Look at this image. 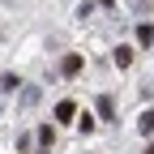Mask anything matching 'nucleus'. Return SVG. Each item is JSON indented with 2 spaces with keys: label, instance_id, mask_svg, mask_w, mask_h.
Segmentation results:
<instances>
[{
  "label": "nucleus",
  "instance_id": "7ed1b4c3",
  "mask_svg": "<svg viewBox=\"0 0 154 154\" xmlns=\"http://www.w3.org/2000/svg\"><path fill=\"white\" fill-rule=\"evenodd\" d=\"M137 128H141V133H154V107H150L141 120H137Z\"/></svg>",
  "mask_w": 154,
  "mask_h": 154
},
{
  "label": "nucleus",
  "instance_id": "f03ea898",
  "mask_svg": "<svg viewBox=\"0 0 154 154\" xmlns=\"http://www.w3.org/2000/svg\"><path fill=\"white\" fill-rule=\"evenodd\" d=\"M73 111H77V107H73L69 99H64V103H56V116H60V120H73Z\"/></svg>",
  "mask_w": 154,
  "mask_h": 154
},
{
  "label": "nucleus",
  "instance_id": "f257e3e1",
  "mask_svg": "<svg viewBox=\"0 0 154 154\" xmlns=\"http://www.w3.org/2000/svg\"><path fill=\"white\" fill-rule=\"evenodd\" d=\"M111 60L120 64V69H128V64H133V51H128V47H116V51H111Z\"/></svg>",
  "mask_w": 154,
  "mask_h": 154
},
{
  "label": "nucleus",
  "instance_id": "423d86ee",
  "mask_svg": "<svg viewBox=\"0 0 154 154\" xmlns=\"http://www.w3.org/2000/svg\"><path fill=\"white\" fill-rule=\"evenodd\" d=\"M103 5H111V0H103Z\"/></svg>",
  "mask_w": 154,
  "mask_h": 154
},
{
  "label": "nucleus",
  "instance_id": "0eeeda50",
  "mask_svg": "<svg viewBox=\"0 0 154 154\" xmlns=\"http://www.w3.org/2000/svg\"><path fill=\"white\" fill-rule=\"evenodd\" d=\"M150 154H154V150H150Z\"/></svg>",
  "mask_w": 154,
  "mask_h": 154
},
{
  "label": "nucleus",
  "instance_id": "20e7f679",
  "mask_svg": "<svg viewBox=\"0 0 154 154\" xmlns=\"http://www.w3.org/2000/svg\"><path fill=\"white\" fill-rule=\"evenodd\" d=\"M77 69H82V56H69V60H64V73H69V77H73V73H77Z\"/></svg>",
  "mask_w": 154,
  "mask_h": 154
},
{
  "label": "nucleus",
  "instance_id": "39448f33",
  "mask_svg": "<svg viewBox=\"0 0 154 154\" xmlns=\"http://www.w3.org/2000/svg\"><path fill=\"white\" fill-rule=\"evenodd\" d=\"M137 38H141V47H150V43H154V30H150V26H141V30H137Z\"/></svg>",
  "mask_w": 154,
  "mask_h": 154
}]
</instances>
